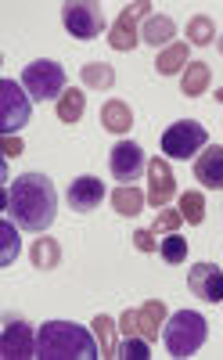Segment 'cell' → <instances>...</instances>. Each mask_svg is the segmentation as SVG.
<instances>
[{
  "instance_id": "obj_1",
  "label": "cell",
  "mask_w": 223,
  "mask_h": 360,
  "mask_svg": "<svg viewBox=\"0 0 223 360\" xmlns=\"http://www.w3.org/2000/svg\"><path fill=\"white\" fill-rule=\"evenodd\" d=\"M4 217H11L22 231H47L58 217V191L54 180L44 173H22L11 180L8 188V209Z\"/></svg>"
},
{
  "instance_id": "obj_2",
  "label": "cell",
  "mask_w": 223,
  "mask_h": 360,
  "mask_svg": "<svg viewBox=\"0 0 223 360\" xmlns=\"http://www.w3.org/2000/svg\"><path fill=\"white\" fill-rule=\"evenodd\" d=\"M37 356L40 360H94L101 356L98 335L72 321H47L37 332Z\"/></svg>"
},
{
  "instance_id": "obj_3",
  "label": "cell",
  "mask_w": 223,
  "mask_h": 360,
  "mask_svg": "<svg viewBox=\"0 0 223 360\" xmlns=\"http://www.w3.org/2000/svg\"><path fill=\"white\" fill-rule=\"evenodd\" d=\"M209 335V321L195 310H177L170 321H166V332H163V342L170 349V356H191L198 353V346L205 342Z\"/></svg>"
},
{
  "instance_id": "obj_4",
  "label": "cell",
  "mask_w": 223,
  "mask_h": 360,
  "mask_svg": "<svg viewBox=\"0 0 223 360\" xmlns=\"http://www.w3.org/2000/svg\"><path fill=\"white\" fill-rule=\"evenodd\" d=\"M158 144H163L166 159L184 162V159H191L195 152H202V148L209 144V130L198 123V119H180V123H170V130H163Z\"/></svg>"
},
{
  "instance_id": "obj_5",
  "label": "cell",
  "mask_w": 223,
  "mask_h": 360,
  "mask_svg": "<svg viewBox=\"0 0 223 360\" xmlns=\"http://www.w3.org/2000/svg\"><path fill=\"white\" fill-rule=\"evenodd\" d=\"M22 86L33 101H58L61 94H65V69H61L58 62H51V58H40V62L25 65Z\"/></svg>"
},
{
  "instance_id": "obj_6",
  "label": "cell",
  "mask_w": 223,
  "mask_h": 360,
  "mask_svg": "<svg viewBox=\"0 0 223 360\" xmlns=\"http://www.w3.org/2000/svg\"><path fill=\"white\" fill-rule=\"evenodd\" d=\"M29 115H33V98L25 94V86L18 79H0V134L15 137Z\"/></svg>"
},
{
  "instance_id": "obj_7",
  "label": "cell",
  "mask_w": 223,
  "mask_h": 360,
  "mask_svg": "<svg viewBox=\"0 0 223 360\" xmlns=\"http://www.w3.org/2000/svg\"><path fill=\"white\" fill-rule=\"evenodd\" d=\"M61 22H65V29L76 40H94L105 33L101 4H94V0H69V4H61Z\"/></svg>"
},
{
  "instance_id": "obj_8",
  "label": "cell",
  "mask_w": 223,
  "mask_h": 360,
  "mask_svg": "<svg viewBox=\"0 0 223 360\" xmlns=\"http://www.w3.org/2000/svg\"><path fill=\"white\" fill-rule=\"evenodd\" d=\"M158 324H166V307L158 299H148L141 310H122L119 317V328L126 335H144L148 342L158 339Z\"/></svg>"
},
{
  "instance_id": "obj_9",
  "label": "cell",
  "mask_w": 223,
  "mask_h": 360,
  "mask_svg": "<svg viewBox=\"0 0 223 360\" xmlns=\"http://www.w3.org/2000/svg\"><path fill=\"white\" fill-rule=\"evenodd\" d=\"M148 11H151V4H148V0H141V4H126V8H122V15L112 22L108 44H112L115 51H134V47L141 44V29H137V18H151Z\"/></svg>"
},
{
  "instance_id": "obj_10",
  "label": "cell",
  "mask_w": 223,
  "mask_h": 360,
  "mask_svg": "<svg viewBox=\"0 0 223 360\" xmlns=\"http://www.w3.org/2000/svg\"><path fill=\"white\" fill-rule=\"evenodd\" d=\"M0 356L4 360H29L37 356V339H33V328L29 321L8 317L4 321V335H0Z\"/></svg>"
},
{
  "instance_id": "obj_11",
  "label": "cell",
  "mask_w": 223,
  "mask_h": 360,
  "mask_svg": "<svg viewBox=\"0 0 223 360\" xmlns=\"http://www.w3.org/2000/svg\"><path fill=\"white\" fill-rule=\"evenodd\" d=\"M108 166H112V176L130 184V180H141V173L148 169V159H144V148L137 141H119L108 155Z\"/></svg>"
},
{
  "instance_id": "obj_12",
  "label": "cell",
  "mask_w": 223,
  "mask_h": 360,
  "mask_svg": "<svg viewBox=\"0 0 223 360\" xmlns=\"http://www.w3.org/2000/svg\"><path fill=\"white\" fill-rule=\"evenodd\" d=\"M65 202H69V209H76V213L83 217V213H94L101 202H105V184L98 176H76L72 184H69V191H65Z\"/></svg>"
},
{
  "instance_id": "obj_13",
  "label": "cell",
  "mask_w": 223,
  "mask_h": 360,
  "mask_svg": "<svg viewBox=\"0 0 223 360\" xmlns=\"http://www.w3.org/2000/svg\"><path fill=\"white\" fill-rule=\"evenodd\" d=\"M187 288L205 303H223V270L216 263H195L187 274Z\"/></svg>"
},
{
  "instance_id": "obj_14",
  "label": "cell",
  "mask_w": 223,
  "mask_h": 360,
  "mask_svg": "<svg viewBox=\"0 0 223 360\" xmlns=\"http://www.w3.org/2000/svg\"><path fill=\"white\" fill-rule=\"evenodd\" d=\"M148 202L151 205H170V198L177 195V176L170 173V166H166V159H148Z\"/></svg>"
},
{
  "instance_id": "obj_15",
  "label": "cell",
  "mask_w": 223,
  "mask_h": 360,
  "mask_svg": "<svg viewBox=\"0 0 223 360\" xmlns=\"http://www.w3.org/2000/svg\"><path fill=\"white\" fill-rule=\"evenodd\" d=\"M195 180L209 191H223V144H205L195 162Z\"/></svg>"
},
{
  "instance_id": "obj_16",
  "label": "cell",
  "mask_w": 223,
  "mask_h": 360,
  "mask_svg": "<svg viewBox=\"0 0 223 360\" xmlns=\"http://www.w3.org/2000/svg\"><path fill=\"white\" fill-rule=\"evenodd\" d=\"M209 79H212V69L205 62H187L184 76H180V94L184 98H198L209 90Z\"/></svg>"
},
{
  "instance_id": "obj_17",
  "label": "cell",
  "mask_w": 223,
  "mask_h": 360,
  "mask_svg": "<svg viewBox=\"0 0 223 360\" xmlns=\"http://www.w3.org/2000/svg\"><path fill=\"white\" fill-rule=\"evenodd\" d=\"M173 33H177V25H173L170 15H151V18L144 22L141 40H144L148 47H170V44H173Z\"/></svg>"
},
{
  "instance_id": "obj_18",
  "label": "cell",
  "mask_w": 223,
  "mask_h": 360,
  "mask_svg": "<svg viewBox=\"0 0 223 360\" xmlns=\"http://www.w3.org/2000/svg\"><path fill=\"white\" fill-rule=\"evenodd\" d=\"M101 127L108 130V134H126L134 127V112H130V105H122V101H105L101 105Z\"/></svg>"
},
{
  "instance_id": "obj_19",
  "label": "cell",
  "mask_w": 223,
  "mask_h": 360,
  "mask_svg": "<svg viewBox=\"0 0 223 360\" xmlns=\"http://www.w3.org/2000/svg\"><path fill=\"white\" fill-rule=\"evenodd\" d=\"M54 112H58L61 123H79L83 112H87V94H83V90H76V86H69L65 94L54 101Z\"/></svg>"
},
{
  "instance_id": "obj_20",
  "label": "cell",
  "mask_w": 223,
  "mask_h": 360,
  "mask_svg": "<svg viewBox=\"0 0 223 360\" xmlns=\"http://www.w3.org/2000/svg\"><path fill=\"white\" fill-rule=\"evenodd\" d=\"M144 202H148V195H141V188H134V184H122L112 191V209L119 217H137Z\"/></svg>"
},
{
  "instance_id": "obj_21",
  "label": "cell",
  "mask_w": 223,
  "mask_h": 360,
  "mask_svg": "<svg viewBox=\"0 0 223 360\" xmlns=\"http://www.w3.org/2000/svg\"><path fill=\"white\" fill-rule=\"evenodd\" d=\"M29 259H33L37 270H54L61 263V245L54 242V238H37L33 249H29Z\"/></svg>"
},
{
  "instance_id": "obj_22",
  "label": "cell",
  "mask_w": 223,
  "mask_h": 360,
  "mask_svg": "<svg viewBox=\"0 0 223 360\" xmlns=\"http://www.w3.org/2000/svg\"><path fill=\"white\" fill-rule=\"evenodd\" d=\"M180 69H187V44H170V47H163V54H158V62H155V72L158 76H173V72H180Z\"/></svg>"
},
{
  "instance_id": "obj_23",
  "label": "cell",
  "mask_w": 223,
  "mask_h": 360,
  "mask_svg": "<svg viewBox=\"0 0 223 360\" xmlns=\"http://www.w3.org/2000/svg\"><path fill=\"white\" fill-rule=\"evenodd\" d=\"M94 335H98L101 356H119V342H115V321H112L108 314H98V317H94Z\"/></svg>"
},
{
  "instance_id": "obj_24",
  "label": "cell",
  "mask_w": 223,
  "mask_h": 360,
  "mask_svg": "<svg viewBox=\"0 0 223 360\" xmlns=\"http://www.w3.org/2000/svg\"><path fill=\"white\" fill-rule=\"evenodd\" d=\"M83 86H90V90H112V83H115V69L112 65H101V62H90V65H83Z\"/></svg>"
},
{
  "instance_id": "obj_25",
  "label": "cell",
  "mask_w": 223,
  "mask_h": 360,
  "mask_svg": "<svg viewBox=\"0 0 223 360\" xmlns=\"http://www.w3.org/2000/svg\"><path fill=\"white\" fill-rule=\"evenodd\" d=\"M180 217L187 224H202L205 220V198H202V191H184L180 195Z\"/></svg>"
},
{
  "instance_id": "obj_26",
  "label": "cell",
  "mask_w": 223,
  "mask_h": 360,
  "mask_svg": "<svg viewBox=\"0 0 223 360\" xmlns=\"http://www.w3.org/2000/svg\"><path fill=\"white\" fill-rule=\"evenodd\" d=\"M18 224L11 220V217H4L0 220V242H4V266H11L15 263V256H18Z\"/></svg>"
},
{
  "instance_id": "obj_27",
  "label": "cell",
  "mask_w": 223,
  "mask_h": 360,
  "mask_svg": "<svg viewBox=\"0 0 223 360\" xmlns=\"http://www.w3.org/2000/svg\"><path fill=\"white\" fill-rule=\"evenodd\" d=\"M158 256H163L166 263H184L187 259V238H180L177 231L166 234L163 242H158Z\"/></svg>"
},
{
  "instance_id": "obj_28",
  "label": "cell",
  "mask_w": 223,
  "mask_h": 360,
  "mask_svg": "<svg viewBox=\"0 0 223 360\" xmlns=\"http://www.w3.org/2000/svg\"><path fill=\"white\" fill-rule=\"evenodd\" d=\"M187 40L198 44V47L212 44V18L209 15H195V18H191L187 22Z\"/></svg>"
},
{
  "instance_id": "obj_29",
  "label": "cell",
  "mask_w": 223,
  "mask_h": 360,
  "mask_svg": "<svg viewBox=\"0 0 223 360\" xmlns=\"http://www.w3.org/2000/svg\"><path fill=\"white\" fill-rule=\"evenodd\" d=\"M119 356H122V360H148V356H151L148 339H144V335H126V342L119 346Z\"/></svg>"
},
{
  "instance_id": "obj_30",
  "label": "cell",
  "mask_w": 223,
  "mask_h": 360,
  "mask_svg": "<svg viewBox=\"0 0 223 360\" xmlns=\"http://www.w3.org/2000/svg\"><path fill=\"white\" fill-rule=\"evenodd\" d=\"M180 224H184L180 209H163V213H158V220L151 224V231H155V234H173Z\"/></svg>"
},
{
  "instance_id": "obj_31",
  "label": "cell",
  "mask_w": 223,
  "mask_h": 360,
  "mask_svg": "<svg viewBox=\"0 0 223 360\" xmlns=\"http://www.w3.org/2000/svg\"><path fill=\"white\" fill-rule=\"evenodd\" d=\"M134 245L141 249V252H158V242H155V231L148 227V231H134Z\"/></svg>"
},
{
  "instance_id": "obj_32",
  "label": "cell",
  "mask_w": 223,
  "mask_h": 360,
  "mask_svg": "<svg viewBox=\"0 0 223 360\" xmlns=\"http://www.w3.org/2000/svg\"><path fill=\"white\" fill-rule=\"evenodd\" d=\"M4 155H8V159L22 155V141H18V137H4Z\"/></svg>"
},
{
  "instance_id": "obj_33",
  "label": "cell",
  "mask_w": 223,
  "mask_h": 360,
  "mask_svg": "<svg viewBox=\"0 0 223 360\" xmlns=\"http://www.w3.org/2000/svg\"><path fill=\"white\" fill-rule=\"evenodd\" d=\"M216 47H219V54H223V33H219V40H216Z\"/></svg>"
},
{
  "instance_id": "obj_34",
  "label": "cell",
  "mask_w": 223,
  "mask_h": 360,
  "mask_svg": "<svg viewBox=\"0 0 223 360\" xmlns=\"http://www.w3.org/2000/svg\"><path fill=\"white\" fill-rule=\"evenodd\" d=\"M216 101H223V86H219V90H216Z\"/></svg>"
}]
</instances>
